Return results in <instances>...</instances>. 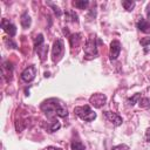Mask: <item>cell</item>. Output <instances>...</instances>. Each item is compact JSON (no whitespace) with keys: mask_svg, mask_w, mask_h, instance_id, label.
Masks as SVG:
<instances>
[{"mask_svg":"<svg viewBox=\"0 0 150 150\" xmlns=\"http://www.w3.org/2000/svg\"><path fill=\"white\" fill-rule=\"evenodd\" d=\"M61 128V123L56 120V121H53L50 124H47V130H48V132H54V131H56V130H59Z\"/></svg>","mask_w":150,"mask_h":150,"instance_id":"cell-16","label":"cell"},{"mask_svg":"<svg viewBox=\"0 0 150 150\" xmlns=\"http://www.w3.org/2000/svg\"><path fill=\"white\" fill-rule=\"evenodd\" d=\"M137 28L141 32H143L145 34H149L150 33V21H148L143 18H139V20L137 21Z\"/></svg>","mask_w":150,"mask_h":150,"instance_id":"cell-11","label":"cell"},{"mask_svg":"<svg viewBox=\"0 0 150 150\" xmlns=\"http://www.w3.org/2000/svg\"><path fill=\"white\" fill-rule=\"evenodd\" d=\"M5 43L9 47V48H13V49H16V43L11 39V38H6L5 39Z\"/></svg>","mask_w":150,"mask_h":150,"instance_id":"cell-22","label":"cell"},{"mask_svg":"<svg viewBox=\"0 0 150 150\" xmlns=\"http://www.w3.org/2000/svg\"><path fill=\"white\" fill-rule=\"evenodd\" d=\"M145 141L150 142V128H148L146 131H145Z\"/></svg>","mask_w":150,"mask_h":150,"instance_id":"cell-25","label":"cell"},{"mask_svg":"<svg viewBox=\"0 0 150 150\" xmlns=\"http://www.w3.org/2000/svg\"><path fill=\"white\" fill-rule=\"evenodd\" d=\"M89 103L96 108V109H100L102 108L105 103H107V96L104 94H101V93H96V94H93L89 98Z\"/></svg>","mask_w":150,"mask_h":150,"instance_id":"cell-5","label":"cell"},{"mask_svg":"<svg viewBox=\"0 0 150 150\" xmlns=\"http://www.w3.org/2000/svg\"><path fill=\"white\" fill-rule=\"evenodd\" d=\"M70 146H71V150H86L84 144H83L81 141H79V139H74V141H71Z\"/></svg>","mask_w":150,"mask_h":150,"instance_id":"cell-15","label":"cell"},{"mask_svg":"<svg viewBox=\"0 0 150 150\" xmlns=\"http://www.w3.org/2000/svg\"><path fill=\"white\" fill-rule=\"evenodd\" d=\"M103 116L112 124V125H115V127H118V125H121L122 124V122H123V120H122V117L118 115V114H116V112H112V111H103Z\"/></svg>","mask_w":150,"mask_h":150,"instance_id":"cell-8","label":"cell"},{"mask_svg":"<svg viewBox=\"0 0 150 150\" xmlns=\"http://www.w3.org/2000/svg\"><path fill=\"white\" fill-rule=\"evenodd\" d=\"M35 50H36V53L39 54V56H40V59H41V60L43 61V60L46 59V56H47V53H48V47H47V46H46V45L43 43L42 46H40V47H38V48H36Z\"/></svg>","mask_w":150,"mask_h":150,"instance_id":"cell-14","label":"cell"},{"mask_svg":"<svg viewBox=\"0 0 150 150\" xmlns=\"http://www.w3.org/2000/svg\"><path fill=\"white\" fill-rule=\"evenodd\" d=\"M43 41H45L43 35H42V34H38V35L35 36V40H34V47H35V49H36L38 47L42 46V45H43Z\"/></svg>","mask_w":150,"mask_h":150,"instance_id":"cell-19","label":"cell"},{"mask_svg":"<svg viewBox=\"0 0 150 150\" xmlns=\"http://www.w3.org/2000/svg\"><path fill=\"white\" fill-rule=\"evenodd\" d=\"M35 75H36V68H35V66L32 64V66H28L27 68H25V70L21 73V80L26 83H29L35 79Z\"/></svg>","mask_w":150,"mask_h":150,"instance_id":"cell-6","label":"cell"},{"mask_svg":"<svg viewBox=\"0 0 150 150\" xmlns=\"http://www.w3.org/2000/svg\"><path fill=\"white\" fill-rule=\"evenodd\" d=\"M111 150H129V146L127 144H118V145L112 146Z\"/></svg>","mask_w":150,"mask_h":150,"instance_id":"cell-23","label":"cell"},{"mask_svg":"<svg viewBox=\"0 0 150 150\" xmlns=\"http://www.w3.org/2000/svg\"><path fill=\"white\" fill-rule=\"evenodd\" d=\"M74 112L76 116H79L82 121L86 122H91L96 118V112L89 107V105H81V107H75Z\"/></svg>","mask_w":150,"mask_h":150,"instance_id":"cell-2","label":"cell"},{"mask_svg":"<svg viewBox=\"0 0 150 150\" xmlns=\"http://www.w3.org/2000/svg\"><path fill=\"white\" fill-rule=\"evenodd\" d=\"M69 42H70V46L74 48V47H77L81 42V34L80 33H75V34H71L69 35Z\"/></svg>","mask_w":150,"mask_h":150,"instance_id":"cell-13","label":"cell"},{"mask_svg":"<svg viewBox=\"0 0 150 150\" xmlns=\"http://www.w3.org/2000/svg\"><path fill=\"white\" fill-rule=\"evenodd\" d=\"M1 28L9 35V36H14L16 34V26L13 25L9 20L7 19H2L1 20Z\"/></svg>","mask_w":150,"mask_h":150,"instance_id":"cell-10","label":"cell"},{"mask_svg":"<svg viewBox=\"0 0 150 150\" xmlns=\"http://www.w3.org/2000/svg\"><path fill=\"white\" fill-rule=\"evenodd\" d=\"M139 42H141V45H142L143 47H146L148 45H150V36H146V38H142V39L139 40Z\"/></svg>","mask_w":150,"mask_h":150,"instance_id":"cell-24","label":"cell"},{"mask_svg":"<svg viewBox=\"0 0 150 150\" xmlns=\"http://www.w3.org/2000/svg\"><path fill=\"white\" fill-rule=\"evenodd\" d=\"M47 150H62V149H60V148H55V146H48Z\"/></svg>","mask_w":150,"mask_h":150,"instance_id":"cell-27","label":"cell"},{"mask_svg":"<svg viewBox=\"0 0 150 150\" xmlns=\"http://www.w3.org/2000/svg\"><path fill=\"white\" fill-rule=\"evenodd\" d=\"M138 104L141 108H148V107H150V100L146 97H143L138 101Z\"/></svg>","mask_w":150,"mask_h":150,"instance_id":"cell-21","label":"cell"},{"mask_svg":"<svg viewBox=\"0 0 150 150\" xmlns=\"http://www.w3.org/2000/svg\"><path fill=\"white\" fill-rule=\"evenodd\" d=\"M135 1H131V0H124V1H122V6L124 7V9H127V11H132L134 8H135Z\"/></svg>","mask_w":150,"mask_h":150,"instance_id":"cell-18","label":"cell"},{"mask_svg":"<svg viewBox=\"0 0 150 150\" xmlns=\"http://www.w3.org/2000/svg\"><path fill=\"white\" fill-rule=\"evenodd\" d=\"M64 54V45L63 41L61 39H57L54 41L53 43V48H52V59L54 62H59L62 56Z\"/></svg>","mask_w":150,"mask_h":150,"instance_id":"cell-4","label":"cell"},{"mask_svg":"<svg viewBox=\"0 0 150 150\" xmlns=\"http://www.w3.org/2000/svg\"><path fill=\"white\" fill-rule=\"evenodd\" d=\"M40 108L49 118H53L55 116L66 117L68 115V109L66 104L59 98H48L41 103Z\"/></svg>","mask_w":150,"mask_h":150,"instance_id":"cell-1","label":"cell"},{"mask_svg":"<svg viewBox=\"0 0 150 150\" xmlns=\"http://www.w3.org/2000/svg\"><path fill=\"white\" fill-rule=\"evenodd\" d=\"M53 8H54V12H55V14H56L57 16H60V15H61V11H60L57 7H55V6H53Z\"/></svg>","mask_w":150,"mask_h":150,"instance_id":"cell-26","label":"cell"},{"mask_svg":"<svg viewBox=\"0 0 150 150\" xmlns=\"http://www.w3.org/2000/svg\"><path fill=\"white\" fill-rule=\"evenodd\" d=\"M146 15H148V18H150V4L146 7Z\"/></svg>","mask_w":150,"mask_h":150,"instance_id":"cell-28","label":"cell"},{"mask_svg":"<svg viewBox=\"0 0 150 150\" xmlns=\"http://www.w3.org/2000/svg\"><path fill=\"white\" fill-rule=\"evenodd\" d=\"M84 54L87 59H94L97 57L98 52H97V43H96V36L95 35H89V38L86 41V45L83 47Z\"/></svg>","mask_w":150,"mask_h":150,"instance_id":"cell-3","label":"cell"},{"mask_svg":"<svg viewBox=\"0 0 150 150\" xmlns=\"http://www.w3.org/2000/svg\"><path fill=\"white\" fill-rule=\"evenodd\" d=\"M1 73H2V76L6 79L7 82H9L13 77V66L9 61H5L2 62V66H1Z\"/></svg>","mask_w":150,"mask_h":150,"instance_id":"cell-9","label":"cell"},{"mask_svg":"<svg viewBox=\"0 0 150 150\" xmlns=\"http://www.w3.org/2000/svg\"><path fill=\"white\" fill-rule=\"evenodd\" d=\"M73 5L79 9H84L89 5V1H87V0H76V1H73Z\"/></svg>","mask_w":150,"mask_h":150,"instance_id":"cell-17","label":"cell"},{"mask_svg":"<svg viewBox=\"0 0 150 150\" xmlns=\"http://www.w3.org/2000/svg\"><path fill=\"white\" fill-rule=\"evenodd\" d=\"M121 43L118 40H112L111 43H110V53H109V59L111 61L116 60L118 56H120V53H121Z\"/></svg>","mask_w":150,"mask_h":150,"instance_id":"cell-7","label":"cell"},{"mask_svg":"<svg viewBox=\"0 0 150 150\" xmlns=\"http://www.w3.org/2000/svg\"><path fill=\"white\" fill-rule=\"evenodd\" d=\"M139 100H141V94H139V93H136V94H135L132 97H130L127 102H128V104H129V105H131V107H132L134 104L138 103V101H139Z\"/></svg>","mask_w":150,"mask_h":150,"instance_id":"cell-20","label":"cell"},{"mask_svg":"<svg viewBox=\"0 0 150 150\" xmlns=\"http://www.w3.org/2000/svg\"><path fill=\"white\" fill-rule=\"evenodd\" d=\"M20 23H21V26H22L25 29H27V28L30 27L32 19H30V16H29V14H28L27 12H25V13L21 14V16H20Z\"/></svg>","mask_w":150,"mask_h":150,"instance_id":"cell-12","label":"cell"}]
</instances>
